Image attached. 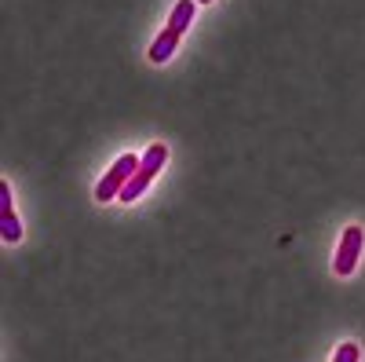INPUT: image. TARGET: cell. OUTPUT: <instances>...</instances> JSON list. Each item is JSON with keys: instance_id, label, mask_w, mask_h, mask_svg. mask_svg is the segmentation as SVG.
<instances>
[{"instance_id": "8", "label": "cell", "mask_w": 365, "mask_h": 362, "mask_svg": "<svg viewBox=\"0 0 365 362\" xmlns=\"http://www.w3.org/2000/svg\"><path fill=\"white\" fill-rule=\"evenodd\" d=\"M8 213H15V208H11V187L0 183V216H8Z\"/></svg>"}, {"instance_id": "7", "label": "cell", "mask_w": 365, "mask_h": 362, "mask_svg": "<svg viewBox=\"0 0 365 362\" xmlns=\"http://www.w3.org/2000/svg\"><path fill=\"white\" fill-rule=\"evenodd\" d=\"M358 355H361V351H358V344H354V341H347V344H340V348H336L332 362H358Z\"/></svg>"}, {"instance_id": "3", "label": "cell", "mask_w": 365, "mask_h": 362, "mask_svg": "<svg viewBox=\"0 0 365 362\" xmlns=\"http://www.w3.org/2000/svg\"><path fill=\"white\" fill-rule=\"evenodd\" d=\"M361 241H365L361 227H347V231H344L340 246H336V260H332V271H336L340 278L354 275V267H358V256H361Z\"/></svg>"}, {"instance_id": "4", "label": "cell", "mask_w": 365, "mask_h": 362, "mask_svg": "<svg viewBox=\"0 0 365 362\" xmlns=\"http://www.w3.org/2000/svg\"><path fill=\"white\" fill-rule=\"evenodd\" d=\"M194 15H197V0H179V4L172 8V19H168V29L172 34H187L190 29V22H194Z\"/></svg>"}, {"instance_id": "1", "label": "cell", "mask_w": 365, "mask_h": 362, "mask_svg": "<svg viewBox=\"0 0 365 362\" xmlns=\"http://www.w3.org/2000/svg\"><path fill=\"white\" fill-rule=\"evenodd\" d=\"M168 165V146L165 143H154V146H150L146 150V154H143V161H139V172L132 176V183L125 187V191H120V201H135L150 183H154V179H158V172Z\"/></svg>"}, {"instance_id": "2", "label": "cell", "mask_w": 365, "mask_h": 362, "mask_svg": "<svg viewBox=\"0 0 365 362\" xmlns=\"http://www.w3.org/2000/svg\"><path fill=\"white\" fill-rule=\"evenodd\" d=\"M139 161H143V154H120V158L110 165V172L99 179L96 198H99L103 205L113 201V198H120V191H125V187L132 183V176L139 172Z\"/></svg>"}, {"instance_id": "5", "label": "cell", "mask_w": 365, "mask_h": 362, "mask_svg": "<svg viewBox=\"0 0 365 362\" xmlns=\"http://www.w3.org/2000/svg\"><path fill=\"white\" fill-rule=\"evenodd\" d=\"M175 48H179V34H172V29L165 26L161 34H158V41L150 44V63H168Z\"/></svg>"}, {"instance_id": "9", "label": "cell", "mask_w": 365, "mask_h": 362, "mask_svg": "<svg viewBox=\"0 0 365 362\" xmlns=\"http://www.w3.org/2000/svg\"><path fill=\"white\" fill-rule=\"evenodd\" d=\"M197 4H212V0H197Z\"/></svg>"}, {"instance_id": "6", "label": "cell", "mask_w": 365, "mask_h": 362, "mask_svg": "<svg viewBox=\"0 0 365 362\" xmlns=\"http://www.w3.org/2000/svg\"><path fill=\"white\" fill-rule=\"evenodd\" d=\"M0 238H4L8 246H15V241H22V223H19V216H15V213L0 216Z\"/></svg>"}]
</instances>
